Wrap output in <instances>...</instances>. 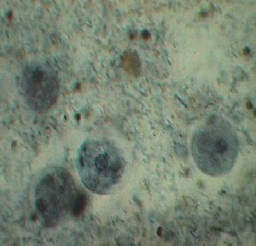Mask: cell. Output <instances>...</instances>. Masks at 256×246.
Returning a JSON list of instances; mask_svg holds the SVG:
<instances>
[{"instance_id":"3","label":"cell","mask_w":256,"mask_h":246,"mask_svg":"<svg viewBox=\"0 0 256 246\" xmlns=\"http://www.w3.org/2000/svg\"><path fill=\"white\" fill-rule=\"evenodd\" d=\"M34 205L44 225L54 227L74 213L81 194L70 172L64 168L46 169L34 188Z\"/></svg>"},{"instance_id":"2","label":"cell","mask_w":256,"mask_h":246,"mask_svg":"<svg viewBox=\"0 0 256 246\" xmlns=\"http://www.w3.org/2000/svg\"><path fill=\"white\" fill-rule=\"evenodd\" d=\"M126 167V162L120 150L107 140H86L76 155L81 182L94 194L113 192L124 176Z\"/></svg>"},{"instance_id":"4","label":"cell","mask_w":256,"mask_h":246,"mask_svg":"<svg viewBox=\"0 0 256 246\" xmlns=\"http://www.w3.org/2000/svg\"><path fill=\"white\" fill-rule=\"evenodd\" d=\"M19 88L31 110L37 113L46 112L58 99V73L48 61H30L22 70Z\"/></svg>"},{"instance_id":"1","label":"cell","mask_w":256,"mask_h":246,"mask_svg":"<svg viewBox=\"0 0 256 246\" xmlns=\"http://www.w3.org/2000/svg\"><path fill=\"white\" fill-rule=\"evenodd\" d=\"M191 151L198 170L218 177L229 173L235 166L240 142L229 122L222 118L210 119L194 134Z\"/></svg>"}]
</instances>
